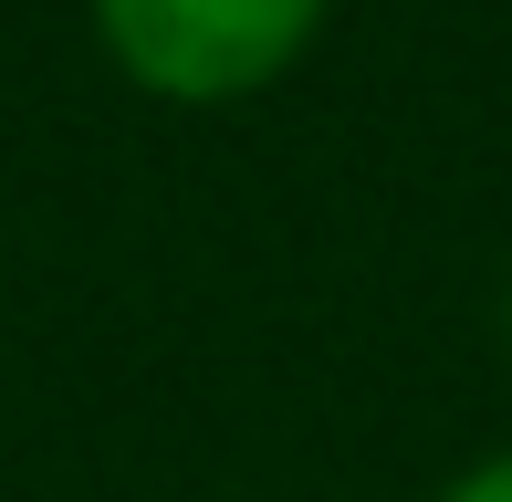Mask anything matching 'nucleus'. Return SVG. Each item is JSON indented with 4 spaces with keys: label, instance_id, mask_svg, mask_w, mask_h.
Listing matches in <instances>:
<instances>
[{
    "label": "nucleus",
    "instance_id": "f03ea898",
    "mask_svg": "<svg viewBox=\"0 0 512 502\" xmlns=\"http://www.w3.org/2000/svg\"><path fill=\"white\" fill-rule=\"evenodd\" d=\"M439 502H512V450H502V461H481V471H460Z\"/></svg>",
    "mask_w": 512,
    "mask_h": 502
},
{
    "label": "nucleus",
    "instance_id": "f257e3e1",
    "mask_svg": "<svg viewBox=\"0 0 512 502\" xmlns=\"http://www.w3.org/2000/svg\"><path fill=\"white\" fill-rule=\"evenodd\" d=\"M95 21H105L115 63H126L147 95L220 105V95L272 84L304 53L324 0H95Z\"/></svg>",
    "mask_w": 512,
    "mask_h": 502
}]
</instances>
